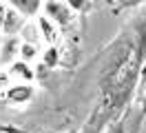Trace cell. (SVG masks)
Returning <instances> with one entry per match:
<instances>
[{
    "instance_id": "obj_1",
    "label": "cell",
    "mask_w": 146,
    "mask_h": 133,
    "mask_svg": "<svg viewBox=\"0 0 146 133\" xmlns=\"http://www.w3.org/2000/svg\"><path fill=\"white\" fill-rule=\"evenodd\" d=\"M146 58V9L137 16L135 25L119 33L109 47L106 62L100 78V106L93 115V133H100L106 124H113L131 104L137 84V73Z\"/></svg>"
},
{
    "instance_id": "obj_12",
    "label": "cell",
    "mask_w": 146,
    "mask_h": 133,
    "mask_svg": "<svg viewBox=\"0 0 146 133\" xmlns=\"http://www.w3.org/2000/svg\"><path fill=\"white\" fill-rule=\"evenodd\" d=\"M66 5L78 13H86L91 9V0H66Z\"/></svg>"
},
{
    "instance_id": "obj_9",
    "label": "cell",
    "mask_w": 146,
    "mask_h": 133,
    "mask_svg": "<svg viewBox=\"0 0 146 133\" xmlns=\"http://www.w3.org/2000/svg\"><path fill=\"white\" fill-rule=\"evenodd\" d=\"M38 29H40V35L44 38L46 42H53L58 33H55V22L49 16H40L38 18Z\"/></svg>"
},
{
    "instance_id": "obj_3",
    "label": "cell",
    "mask_w": 146,
    "mask_h": 133,
    "mask_svg": "<svg viewBox=\"0 0 146 133\" xmlns=\"http://www.w3.org/2000/svg\"><path fill=\"white\" fill-rule=\"evenodd\" d=\"M139 115H133V111H131V106H128L124 113L119 115L115 122L111 124L109 133H137V129H139Z\"/></svg>"
},
{
    "instance_id": "obj_2",
    "label": "cell",
    "mask_w": 146,
    "mask_h": 133,
    "mask_svg": "<svg viewBox=\"0 0 146 133\" xmlns=\"http://www.w3.org/2000/svg\"><path fill=\"white\" fill-rule=\"evenodd\" d=\"M44 11L46 16L53 20L55 25H69L73 18V9L66 5V2H62V0H46L44 2Z\"/></svg>"
},
{
    "instance_id": "obj_5",
    "label": "cell",
    "mask_w": 146,
    "mask_h": 133,
    "mask_svg": "<svg viewBox=\"0 0 146 133\" xmlns=\"http://www.w3.org/2000/svg\"><path fill=\"white\" fill-rule=\"evenodd\" d=\"M7 100L9 102H16V104H20V102H29L31 100V96H33V87L29 84V82H22V84H13V87L7 89Z\"/></svg>"
},
{
    "instance_id": "obj_10",
    "label": "cell",
    "mask_w": 146,
    "mask_h": 133,
    "mask_svg": "<svg viewBox=\"0 0 146 133\" xmlns=\"http://www.w3.org/2000/svg\"><path fill=\"white\" fill-rule=\"evenodd\" d=\"M58 62H62V53L58 47H46L44 58H42V67H58Z\"/></svg>"
},
{
    "instance_id": "obj_7",
    "label": "cell",
    "mask_w": 146,
    "mask_h": 133,
    "mask_svg": "<svg viewBox=\"0 0 146 133\" xmlns=\"http://www.w3.org/2000/svg\"><path fill=\"white\" fill-rule=\"evenodd\" d=\"M9 76L18 78L20 82H31V80H33V69L29 67V62L18 60V62H13L9 67Z\"/></svg>"
},
{
    "instance_id": "obj_4",
    "label": "cell",
    "mask_w": 146,
    "mask_h": 133,
    "mask_svg": "<svg viewBox=\"0 0 146 133\" xmlns=\"http://www.w3.org/2000/svg\"><path fill=\"white\" fill-rule=\"evenodd\" d=\"M25 20H27V18L22 16L18 9L11 7V9H7V13H5V22H2V29H0V31H5L7 35H16L20 29L25 27Z\"/></svg>"
},
{
    "instance_id": "obj_13",
    "label": "cell",
    "mask_w": 146,
    "mask_h": 133,
    "mask_svg": "<svg viewBox=\"0 0 146 133\" xmlns=\"http://www.w3.org/2000/svg\"><path fill=\"white\" fill-rule=\"evenodd\" d=\"M9 84V73H5V71H0V89H5Z\"/></svg>"
},
{
    "instance_id": "obj_6",
    "label": "cell",
    "mask_w": 146,
    "mask_h": 133,
    "mask_svg": "<svg viewBox=\"0 0 146 133\" xmlns=\"http://www.w3.org/2000/svg\"><path fill=\"white\" fill-rule=\"evenodd\" d=\"M13 9H18L25 18H33L38 16V11L42 7V0H7Z\"/></svg>"
},
{
    "instance_id": "obj_8",
    "label": "cell",
    "mask_w": 146,
    "mask_h": 133,
    "mask_svg": "<svg viewBox=\"0 0 146 133\" xmlns=\"http://www.w3.org/2000/svg\"><path fill=\"white\" fill-rule=\"evenodd\" d=\"M16 53H20V42L13 38V35H9V38L5 40V44H0V62L13 60Z\"/></svg>"
},
{
    "instance_id": "obj_14",
    "label": "cell",
    "mask_w": 146,
    "mask_h": 133,
    "mask_svg": "<svg viewBox=\"0 0 146 133\" xmlns=\"http://www.w3.org/2000/svg\"><path fill=\"white\" fill-rule=\"evenodd\" d=\"M5 13H7V7L0 2V29H2V22H5Z\"/></svg>"
},
{
    "instance_id": "obj_11",
    "label": "cell",
    "mask_w": 146,
    "mask_h": 133,
    "mask_svg": "<svg viewBox=\"0 0 146 133\" xmlns=\"http://www.w3.org/2000/svg\"><path fill=\"white\" fill-rule=\"evenodd\" d=\"M36 55H38V47L33 42H22L20 44V58L25 62H31Z\"/></svg>"
}]
</instances>
